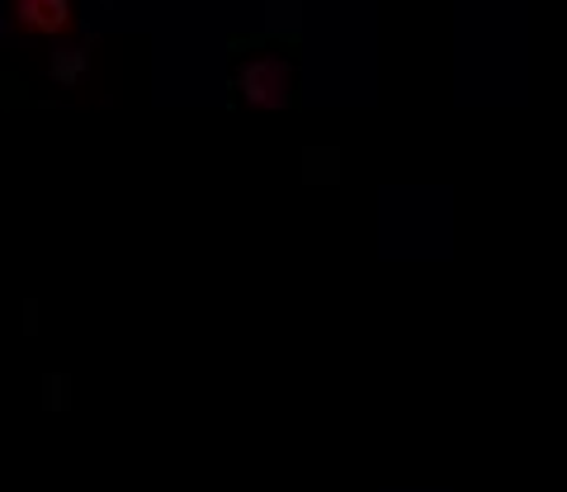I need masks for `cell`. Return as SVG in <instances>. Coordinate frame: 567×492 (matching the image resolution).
I'll use <instances>...</instances> for the list:
<instances>
[{"label": "cell", "mask_w": 567, "mask_h": 492, "mask_svg": "<svg viewBox=\"0 0 567 492\" xmlns=\"http://www.w3.org/2000/svg\"><path fill=\"white\" fill-rule=\"evenodd\" d=\"M241 91H246V100H251V104H260V110H279V104L289 100V66L270 62V58L246 62Z\"/></svg>", "instance_id": "obj_1"}, {"label": "cell", "mask_w": 567, "mask_h": 492, "mask_svg": "<svg viewBox=\"0 0 567 492\" xmlns=\"http://www.w3.org/2000/svg\"><path fill=\"white\" fill-rule=\"evenodd\" d=\"M20 10V24L29 33H66L71 29V0H14Z\"/></svg>", "instance_id": "obj_2"}, {"label": "cell", "mask_w": 567, "mask_h": 492, "mask_svg": "<svg viewBox=\"0 0 567 492\" xmlns=\"http://www.w3.org/2000/svg\"><path fill=\"white\" fill-rule=\"evenodd\" d=\"M81 66H85L81 52H62V58H58V76H62V81H71V76L81 72Z\"/></svg>", "instance_id": "obj_3"}]
</instances>
